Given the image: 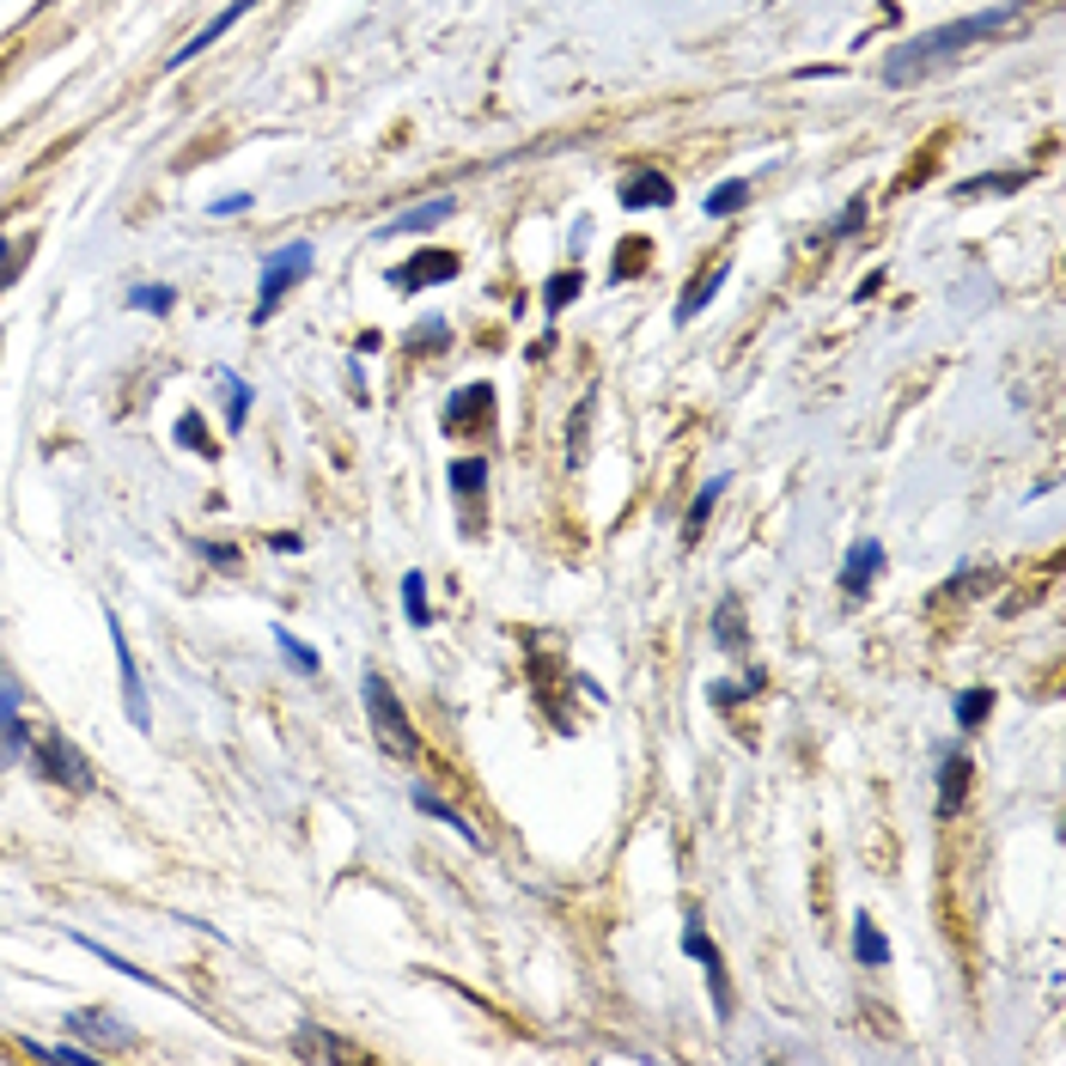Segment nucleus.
Here are the masks:
<instances>
[{"label": "nucleus", "instance_id": "38", "mask_svg": "<svg viewBox=\"0 0 1066 1066\" xmlns=\"http://www.w3.org/2000/svg\"><path fill=\"white\" fill-rule=\"evenodd\" d=\"M305 1048H311V1055H354L348 1043H330V1036H305Z\"/></svg>", "mask_w": 1066, "mask_h": 1066}, {"label": "nucleus", "instance_id": "14", "mask_svg": "<svg viewBox=\"0 0 1066 1066\" xmlns=\"http://www.w3.org/2000/svg\"><path fill=\"white\" fill-rule=\"evenodd\" d=\"M458 214V202L451 195H433V202H421V207H402V214H390V226H379V238H402V232H433L439 219H451Z\"/></svg>", "mask_w": 1066, "mask_h": 1066}, {"label": "nucleus", "instance_id": "16", "mask_svg": "<svg viewBox=\"0 0 1066 1066\" xmlns=\"http://www.w3.org/2000/svg\"><path fill=\"white\" fill-rule=\"evenodd\" d=\"M671 202H677V184L665 172H634L622 184V207H671Z\"/></svg>", "mask_w": 1066, "mask_h": 1066}, {"label": "nucleus", "instance_id": "33", "mask_svg": "<svg viewBox=\"0 0 1066 1066\" xmlns=\"http://www.w3.org/2000/svg\"><path fill=\"white\" fill-rule=\"evenodd\" d=\"M1024 177L1018 172H999V177H969V184H957V195H994V189H1018Z\"/></svg>", "mask_w": 1066, "mask_h": 1066}, {"label": "nucleus", "instance_id": "8", "mask_svg": "<svg viewBox=\"0 0 1066 1066\" xmlns=\"http://www.w3.org/2000/svg\"><path fill=\"white\" fill-rule=\"evenodd\" d=\"M25 750H31V732H25V688H19V677L0 671V774H7Z\"/></svg>", "mask_w": 1066, "mask_h": 1066}, {"label": "nucleus", "instance_id": "40", "mask_svg": "<svg viewBox=\"0 0 1066 1066\" xmlns=\"http://www.w3.org/2000/svg\"><path fill=\"white\" fill-rule=\"evenodd\" d=\"M7 281H12V268H0V293H7Z\"/></svg>", "mask_w": 1066, "mask_h": 1066}, {"label": "nucleus", "instance_id": "12", "mask_svg": "<svg viewBox=\"0 0 1066 1066\" xmlns=\"http://www.w3.org/2000/svg\"><path fill=\"white\" fill-rule=\"evenodd\" d=\"M251 7H256V0H232V7H226V12H214V19H207V25H202V31H195V37H189V43H184V49H172V61H165V68H189V61H195V56H202V49H207V43H219V37H226V31H232V25H238V19H244V12H251Z\"/></svg>", "mask_w": 1066, "mask_h": 1066}, {"label": "nucleus", "instance_id": "5", "mask_svg": "<svg viewBox=\"0 0 1066 1066\" xmlns=\"http://www.w3.org/2000/svg\"><path fill=\"white\" fill-rule=\"evenodd\" d=\"M104 628H110V646H116V677H123V713L135 732H153V707H147V683H140V665H135V646H128L123 622L116 609H104Z\"/></svg>", "mask_w": 1066, "mask_h": 1066}, {"label": "nucleus", "instance_id": "9", "mask_svg": "<svg viewBox=\"0 0 1066 1066\" xmlns=\"http://www.w3.org/2000/svg\"><path fill=\"white\" fill-rule=\"evenodd\" d=\"M470 421L493 427V390H488V384H463V390H451V402L439 409V427H446L451 439H458Z\"/></svg>", "mask_w": 1066, "mask_h": 1066}, {"label": "nucleus", "instance_id": "22", "mask_svg": "<svg viewBox=\"0 0 1066 1066\" xmlns=\"http://www.w3.org/2000/svg\"><path fill=\"white\" fill-rule=\"evenodd\" d=\"M713 640L744 646V604H737V597H720V609H713Z\"/></svg>", "mask_w": 1066, "mask_h": 1066}, {"label": "nucleus", "instance_id": "20", "mask_svg": "<svg viewBox=\"0 0 1066 1066\" xmlns=\"http://www.w3.org/2000/svg\"><path fill=\"white\" fill-rule=\"evenodd\" d=\"M219 397H226V433H244V414H251V384L238 372H219Z\"/></svg>", "mask_w": 1066, "mask_h": 1066}, {"label": "nucleus", "instance_id": "7", "mask_svg": "<svg viewBox=\"0 0 1066 1066\" xmlns=\"http://www.w3.org/2000/svg\"><path fill=\"white\" fill-rule=\"evenodd\" d=\"M458 256L451 251H439V244H427V251H414L409 263H397L390 268V287L397 293H421V287H439V281H458Z\"/></svg>", "mask_w": 1066, "mask_h": 1066}, {"label": "nucleus", "instance_id": "21", "mask_svg": "<svg viewBox=\"0 0 1066 1066\" xmlns=\"http://www.w3.org/2000/svg\"><path fill=\"white\" fill-rule=\"evenodd\" d=\"M402 616H409V628H433V604H427L421 574H402Z\"/></svg>", "mask_w": 1066, "mask_h": 1066}, {"label": "nucleus", "instance_id": "23", "mask_svg": "<svg viewBox=\"0 0 1066 1066\" xmlns=\"http://www.w3.org/2000/svg\"><path fill=\"white\" fill-rule=\"evenodd\" d=\"M579 293H585V275H579V268H561V275L542 281V305H549V311H567Z\"/></svg>", "mask_w": 1066, "mask_h": 1066}, {"label": "nucleus", "instance_id": "35", "mask_svg": "<svg viewBox=\"0 0 1066 1066\" xmlns=\"http://www.w3.org/2000/svg\"><path fill=\"white\" fill-rule=\"evenodd\" d=\"M214 219H232V214H251V195H219L214 207H207Z\"/></svg>", "mask_w": 1066, "mask_h": 1066}, {"label": "nucleus", "instance_id": "28", "mask_svg": "<svg viewBox=\"0 0 1066 1066\" xmlns=\"http://www.w3.org/2000/svg\"><path fill=\"white\" fill-rule=\"evenodd\" d=\"M744 202H750V184H744V177H732V184H720V189L707 195V202H701V207H707V214L720 219V214H737Z\"/></svg>", "mask_w": 1066, "mask_h": 1066}, {"label": "nucleus", "instance_id": "36", "mask_svg": "<svg viewBox=\"0 0 1066 1066\" xmlns=\"http://www.w3.org/2000/svg\"><path fill=\"white\" fill-rule=\"evenodd\" d=\"M860 219H865V202H853V207H848V214H841V219H835V226H829V238H848V232H853V226H860Z\"/></svg>", "mask_w": 1066, "mask_h": 1066}, {"label": "nucleus", "instance_id": "1", "mask_svg": "<svg viewBox=\"0 0 1066 1066\" xmlns=\"http://www.w3.org/2000/svg\"><path fill=\"white\" fill-rule=\"evenodd\" d=\"M1018 19H1024V0H999V7H987V12H969V19L932 25V31L908 37L902 49H890V56H883V80H890V86H908V80H920V74H927V68H939V61L964 56V49H981L987 37L1011 31V25H1018Z\"/></svg>", "mask_w": 1066, "mask_h": 1066}, {"label": "nucleus", "instance_id": "10", "mask_svg": "<svg viewBox=\"0 0 1066 1066\" xmlns=\"http://www.w3.org/2000/svg\"><path fill=\"white\" fill-rule=\"evenodd\" d=\"M878 574H883V542H878V537H860V542L848 549V561H841V591H848V597H865Z\"/></svg>", "mask_w": 1066, "mask_h": 1066}, {"label": "nucleus", "instance_id": "3", "mask_svg": "<svg viewBox=\"0 0 1066 1066\" xmlns=\"http://www.w3.org/2000/svg\"><path fill=\"white\" fill-rule=\"evenodd\" d=\"M360 701H366V720H372V732H379V744L390 750V756H414V725H409V707L397 701V688H390L379 671H366L360 677Z\"/></svg>", "mask_w": 1066, "mask_h": 1066}, {"label": "nucleus", "instance_id": "11", "mask_svg": "<svg viewBox=\"0 0 1066 1066\" xmlns=\"http://www.w3.org/2000/svg\"><path fill=\"white\" fill-rule=\"evenodd\" d=\"M68 1030H74V1036H86V1043H110V1048H128V1043H135V1030H128L116 1011H104V1006L68 1011Z\"/></svg>", "mask_w": 1066, "mask_h": 1066}, {"label": "nucleus", "instance_id": "15", "mask_svg": "<svg viewBox=\"0 0 1066 1066\" xmlns=\"http://www.w3.org/2000/svg\"><path fill=\"white\" fill-rule=\"evenodd\" d=\"M969 780H975L969 756H957V750H945V756H939V816H957V811H964V799H969Z\"/></svg>", "mask_w": 1066, "mask_h": 1066}, {"label": "nucleus", "instance_id": "17", "mask_svg": "<svg viewBox=\"0 0 1066 1066\" xmlns=\"http://www.w3.org/2000/svg\"><path fill=\"white\" fill-rule=\"evenodd\" d=\"M414 811H421V816H439V823H446V829H458V835L470 841V848H482V829H476V823H470V816H463V811H451V804L439 799V792L414 786Z\"/></svg>", "mask_w": 1066, "mask_h": 1066}, {"label": "nucleus", "instance_id": "25", "mask_svg": "<svg viewBox=\"0 0 1066 1066\" xmlns=\"http://www.w3.org/2000/svg\"><path fill=\"white\" fill-rule=\"evenodd\" d=\"M987 713H994V688H964V695H957V725H964V732H975Z\"/></svg>", "mask_w": 1066, "mask_h": 1066}, {"label": "nucleus", "instance_id": "6", "mask_svg": "<svg viewBox=\"0 0 1066 1066\" xmlns=\"http://www.w3.org/2000/svg\"><path fill=\"white\" fill-rule=\"evenodd\" d=\"M683 957H695V964H701V975H707V994H713V1011L732 1024V987H725V957H720V945L701 932V915H695V908L683 915Z\"/></svg>", "mask_w": 1066, "mask_h": 1066}, {"label": "nucleus", "instance_id": "31", "mask_svg": "<svg viewBox=\"0 0 1066 1066\" xmlns=\"http://www.w3.org/2000/svg\"><path fill=\"white\" fill-rule=\"evenodd\" d=\"M25 1055H31V1060H74V1066H86V1060H92V1048H68V1043H25Z\"/></svg>", "mask_w": 1066, "mask_h": 1066}, {"label": "nucleus", "instance_id": "13", "mask_svg": "<svg viewBox=\"0 0 1066 1066\" xmlns=\"http://www.w3.org/2000/svg\"><path fill=\"white\" fill-rule=\"evenodd\" d=\"M725 281H732V263H725V256H720V263H707V268H701V275L688 281V293L677 299V323H695L701 311H707L713 299H720Z\"/></svg>", "mask_w": 1066, "mask_h": 1066}, {"label": "nucleus", "instance_id": "24", "mask_svg": "<svg viewBox=\"0 0 1066 1066\" xmlns=\"http://www.w3.org/2000/svg\"><path fill=\"white\" fill-rule=\"evenodd\" d=\"M74 945H80V951H92V957H98V964H110L116 975H128V981H153V975H147V969H140V964H128V957H116V951H110V945H98V939H86V932H74ZM153 987H159V981H153Z\"/></svg>", "mask_w": 1066, "mask_h": 1066}, {"label": "nucleus", "instance_id": "18", "mask_svg": "<svg viewBox=\"0 0 1066 1066\" xmlns=\"http://www.w3.org/2000/svg\"><path fill=\"white\" fill-rule=\"evenodd\" d=\"M720 493H725V476H713V482H701V488H695V500H688V512H683V542H695V537H701V525L713 518Z\"/></svg>", "mask_w": 1066, "mask_h": 1066}, {"label": "nucleus", "instance_id": "26", "mask_svg": "<svg viewBox=\"0 0 1066 1066\" xmlns=\"http://www.w3.org/2000/svg\"><path fill=\"white\" fill-rule=\"evenodd\" d=\"M451 488H458L463 500H470V493H482V488H488V458H458V463H451Z\"/></svg>", "mask_w": 1066, "mask_h": 1066}, {"label": "nucleus", "instance_id": "29", "mask_svg": "<svg viewBox=\"0 0 1066 1066\" xmlns=\"http://www.w3.org/2000/svg\"><path fill=\"white\" fill-rule=\"evenodd\" d=\"M177 446H184V451H202V458H214V439H207V421H202V414H184V421H177Z\"/></svg>", "mask_w": 1066, "mask_h": 1066}, {"label": "nucleus", "instance_id": "39", "mask_svg": "<svg viewBox=\"0 0 1066 1066\" xmlns=\"http://www.w3.org/2000/svg\"><path fill=\"white\" fill-rule=\"evenodd\" d=\"M268 542H275V549H281V555H299V549H305V542H299V537H293V530H275V537H268Z\"/></svg>", "mask_w": 1066, "mask_h": 1066}, {"label": "nucleus", "instance_id": "4", "mask_svg": "<svg viewBox=\"0 0 1066 1066\" xmlns=\"http://www.w3.org/2000/svg\"><path fill=\"white\" fill-rule=\"evenodd\" d=\"M31 762H37V774H43V780H56V786H68V792H92V786H98L86 750L68 744V732H56V725H49V732H37Z\"/></svg>", "mask_w": 1066, "mask_h": 1066}, {"label": "nucleus", "instance_id": "37", "mask_svg": "<svg viewBox=\"0 0 1066 1066\" xmlns=\"http://www.w3.org/2000/svg\"><path fill=\"white\" fill-rule=\"evenodd\" d=\"M195 549H202L214 567H232V561H238V549H226V542H195Z\"/></svg>", "mask_w": 1066, "mask_h": 1066}, {"label": "nucleus", "instance_id": "2", "mask_svg": "<svg viewBox=\"0 0 1066 1066\" xmlns=\"http://www.w3.org/2000/svg\"><path fill=\"white\" fill-rule=\"evenodd\" d=\"M311 263H317V251H311L305 238H293V244H281V251H268V256H263V275H256V323L275 317L281 299H287L299 281L311 275Z\"/></svg>", "mask_w": 1066, "mask_h": 1066}, {"label": "nucleus", "instance_id": "27", "mask_svg": "<svg viewBox=\"0 0 1066 1066\" xmlns=\"http://www.w3.org/2000/svg\"><path fill=\"white\" fill-rule=\"evenodd\" d=\"M275 646H281V658H287V665L305 671V677H317V671H323V658L311 653L305 640H293V628H275Z\"/></svg>", "mask_w": 1066, "mask_h": 1066}, {"label": "nucleus", "instance_id": "19", "mask_svg": "<svg viewBox=\"0 0 1066 1066\" xmlns=\"http://www.w3.org/2000/svg\"><path fill=\"white\" fill-rule=\"evenodd\" d=\"M853 957H860L865 969L890 964V939L878 932V920H872V915H860V920H853Z\"/></svg>", "mask_w": 1066, "mask_h": 1066}, {"label": "nucleus", "instance_id": "30", "mask_svg": "<svg viewBox=\"0 0 1066 1066\" xmlns=\"http://www.w3.org/2000/svg\"><path fill=\"white\" fill-rule=\"evenodd\" d=\"M646 244H653V238H628V244H622V251H616V268H609V281H628L634 268H646Z\"/></svg>", "mask_w": 1066, "mask_h": 1066}, {"label": "nucleus", "instance_id": "34", "mask_svg": "<svg viewBox=\"0 0 1066 1066\" xmlns=\"http://www.w3.org/2000/svg\"><path fill=\"white\" fill-rule=\"evenodd\" d=\"M128 305H135V311H172L177 293L172 287H135V293H128Z\"/></svg>", "mask_w": 1066, "mask_h": 1066}, {"label": "nucleus", "instance_id": "41", "mask_svg": "<svg viewBox=\"0 0 1066 1066\" xmlns=\"http://www.w3.org/2000/svg\"><path fill=\"white\" fill-rule=\"evenodd\" d=\"M7 251H12V244H7V238H0V263H7Z\"/></svg>", "mask_w": 1066, "mask_h": 1066}, {"label": "nucleus", "instance_id": "32", "mask_svg": "<svg viewBox=\"0 0 1066 1066\" xmlns=\"http://www.w3.org/2000/svg\"><path fill=\"white\" fill-rule=\"evenodd\" d=\"M446 323H433V317H427V323H414V330H409V348H414V354H433V348H446Z\"/></svg>", "mask_w": 1066, "mask_h": 1066}]
</instances>
